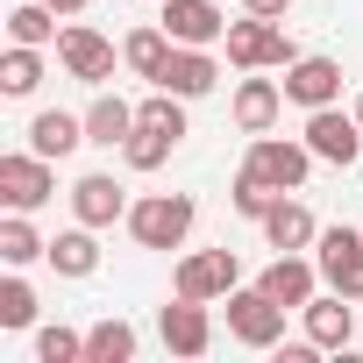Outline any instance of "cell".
Here are the masks:
<instances>
[{
    "label": "cell",
    "mask_w": 363,
    "mask_h": 363,
    "mask_svg": "<svg viewBox=\"0 0 363 363\" xmlns=\"http://www.w3.org/2000/svg\"><path fill=\"white\" fill-rule=\"evenodd\" d=\"M306 150H313L320 164L349 171V164L363 157V121L342 114V107H313V114H306Z\"/></svg>",
    "instance_id": "cell-9"
},
{
    "label": "cell",
    "mask_w": 363,
    "mask_h": 363,
    "mask_svg": "<svg viewBox=\"0 0 363 363\" xmlns=\"http://www.w3.org/2000/svg\"><path fill=\"white\" fill-rule=\"evenodd\" d=\"M221 50H228V65H235V72H285L292 57H306V50L292 43V29H285V22H264V15L228 22Z\"/></svg>",
    "instance_id": "cell-1"
},
{
    "label": "cell",
    "mask_w": 363,
    "mask_h": 363,
    "mask_svg": "<svg viewBox=\"0 0 363 363\" xmlns=\"http://www.w3.org/2000/svg\"><path fill=\"white\" fill-rule=\"evenodd\" d=\"M79 143H86V114H65V107H43V114L29 121V150H36V157H50V164H57V157H72Z\"/></svg>",
    "instance_id": "cell-20"
},
{
    "label": "cell",
    "mask_w": 363,
    "mask_h": 363,
    "mask_svg": "<svg viewBox=\"0 0 363 363\" xmlns=\"http://www.w3.org/2000/svg\"><path fill=\"white\" fill-rule=\"evenodd\" d=\"M257 285H264L285 313H299V306L320 292V264H313V257H299V250H278V257L264 264V278H257Z\"/></svg>",
    "instance_id": "cell-13"
},
{
    "label": "cell",
    "mask_w": 363,
    "mask_h": 363,
    "mask_svg": "<svg viewBox=\"0 0 363 363\" xmlns=\"http://www.w3.org/2000/svg\"><path fill=\"white\" fill-rule=\"evenodd\" d=\"M157 22L171 29V43H200V50H214V43L228 36V15L214 8V0H164Z\"/></svg>",
    "instance_id": "cell-16"
},
{
    "label": "cell",
    "mask_w": 363,
    "mask_h": 363,
    "mask_svg": "<svg viewBox=\"0 0 363 363\" xmlns=\"http://www.w3.org/2000/svg\"><path fill=\"white\" fill-rule=\"evenodd\" d=\"M128 135H135V107H128L121 93H107V86H100V93H93V107H86V143H93V150H121Z\"/></svg>",
    "instance_id": "cell-19"
},
{
    "label": "cell",
    "mask_w": 363,
    "mask_h": 363,
    "mask_svg": "<svg viewBox=\"0 0 363 363\" xmlns=\"http://www.w3.org/2000/svg\"><path fill=\"white\" fill-rule=\"evenodd\" d=\"M285 100L306 107V114H313V107H335V100H342V65H335V57H292V65H285Z\"/></svg>",
    "instance_id": "cell-15"
},
{
    "label": "cell",
    "mask_w": 363,
    "mask_h": 363,
    "mask_svg": "<svg viewBox=\"0 0 363 363\" xmlns=\"http://www.w3.org/2000/svg\"><path fill=\"white\" fill-rule=\"evenodd\" d=\"M313 264H320V285H328V292L363 299V235H356V228H320Z\"/></svg>",
    "instance_id": "cell-7"
},
{
    "label": "cell",
    "mask_w": 363,
    "mask_h": 363,
    "mask_svg": "<svg viewBox=\"0 0 363 363\" xmlns=\"http://www.w3.org/2000/svg\"><path fill=\"white\" fill-rule=\"evenodd\" d=\"M157 335H164V349H171V356H207V349H214L207 299H186V292H178V299L157 313Z\"/></svg>",
    "instance_id": "cell-10"
},
{
    "label": "cell",
    "mask_w": 363,
    "mask_h": 363,
    "mask_svg": "<svg viewBox=\"0 0 363 363\" xmlns=\"http://www.w3.org/2000/svg\"><path fill=\"white\" fill-rule=\"evenodd\" d=\"M128 193H121V178L114 171H86L79 186H72V214L86 221V228H114V221H128Z\"/></svg>",
    "instance_id": "cell-14"
},
{
    "label": "cell",
    "mask_w": 363,
    "mask_h": 363,
    "mask_svg": "<svg viewBox=\"0 0 363 363\" xmlns=\"http://www.w3.org/2000/svg\"><path fill=\"white\" fill-rule=\"evenodd\" d=\"M50 8H57V15L72 22V15H86V0H50Z\"/></svg>",
    "instance_id": "cell-32"
},
{
    "label": "cell",
    "mask_w": 363,
    "mask_h": 363,
    "mask_svg": "<svg viewBox=\"0 0 363 363\" xmlns=\"http://www.w3.org/2000/svg\"><path fill=\"white\" fill-rule=\"evenodd\" d=\"M157 86H164V93H178V100H207V93L221 86V57H214V50H200V43H178V50L164 57Z\"/></svg>",
    "instance_id": "cell-11"
},
{
    "label": "cell",
    "mask_w": 363,
    "mask_h": 363,
    "mask_svg": "<svg viewBox=\"0 0 363 363\" xmlns=\"http://www.w3.org/2000/svg\"><path fill=\"white\" fill-rule=\"evenodd\" d=\"M171 150H178V135H164V128H143V121H135V135L121 143V164H128V171H164V164H171Z\"/></svg>",
    "instance_id": "cell-27"
},
{
    "label": "cell",
    "mask_w": 363,
    "mask_h": 363,
    "mask_svg": "<svg viewBox=\"0 0 363 363\" xmlns=\"http://www.w3.org/2000/svg\"><path fill=\"white\" fill-rule=\"evenodd\" d=\"M299 320H306V342H320V349H349V335H356V299H342V292H313L306 306H299Z\"/></svg>",
    "instance_id": "cell-17"
},
{
    "label": "cell",
    "mask_w": 363,
    "mask_h": 363,
    "mask_svg": "<svg viewBox=\"0 0 363 363\" xmlns=\"http://www.w3.org/2000/svg\"><path fill=\"white\" fill-rule=\"evenodd\" d=\"M36 86H43V50L8 43V57H0V93H8V100H29Z\"/></svg>",
    "instance_id": "cell-25"
},
{
    "label": "cell",
    "mask_w": 363,
    "mask_h": 363,
    "mask_svg": "<svg viewBox=\"0 0 363 363\" xmlns=\"http://www.w3.org/2000/svg\"><path fill=\"white\" fill-rule=\"evenodd\" d=\"M292 0H242V15H264V22H285Z\"/></svg>",
    "instance_id": "cell-31"
},
{
    "label": "cell",
    "mask_w": 363,
    "mask_h": 363,
    "mask_svg": "<svg viewBox=\"0 0 363 363\" xmlns=\"http://www.w3.org/2000/svg\"><path fill=\"white\" fill-rule=\"evenodd\" d=\"M36 320V292H29V278H0V328H29Z\"/></svg>",
    "instance_id": "cell-29"
},
{
    "label": "cell",
    "mask_w": 363,
    "mask_h": 363,
    "mask_svg": "<svg viewBox=\"0 0 363 363\" xmlns=\"http://www.w3.org/2000/svg\"><path fill=\"white\" fill-rule=\"evenodd\" d=\"M114 43L100 36V29H86V22H65V36H57V65L79 79V86H107L114 79Z\"/></svg>",
    "instance_id": "cell-8"
},
{
    "label": "cell",
    "mask_w": 363,
    "mask_h": 363,
    "mask_svg": "<svg viewBox=\"0 0 363 363\" xmlns=\"http://www.w3.org/2000/svg\"><path fill=\"white\" fill-rule=\"evenodd\" d=\"M257 178H264V186H278V193H299L306 186V171L320 164L313 150H306V135L292 143V135H250V157H242Z\"/></svg>",
    "instance_id": "cell-5"
},
{
    "label": "cell",
    "mask_w": 363,
    "mask_h": 363,
    "mask_svg": "<svg viewBox=\"0 0 363 363\" xmlns=\"http://www.w3.org/2000/svg\"><path fill=\"white\" fill-rule=\"evenodd\" d=\"M36 257H50V242L29 228V214H8V221H0V264L22 271V264H36Z\"/></svg>",
    "instance_id": "cell-26"
},
{
    "label": "cell",
    "mask_w": 363,
    "mask_h": 363,
    "mask_svg": "<svg viewBox=\"0 0 363 363\" xmlns=\"http://www.w3.org/2000/svg\"><path fill=\"white\" fill-rule=\"evenodd\" d=\"M257 228H264V242H271V250H313V242H320V221H313V214H306V200H292V193H278V200H271V214H264Z\"/></svg>",
    "instance_id": "cell-18"
},
{
    "label": "cell",
    "mask_w": 363,
    "mask_h": 363,
    "mask_svg": "<svg viewBox=\"0 0 363 363\" xmlns=\"http://www.w3.org/2000/svg\"><path fill=\"white\" fill-rule=\"evenodd\" d=\"M171 50H178V43H171V29H164V22H143V29H128V36H121V65H128L135 79H150V86H157V72H164V57H171Z\"/></svg>",
    "instance_id": "cell-21"
},
{
    "label": "cell",
    "mask_w": 363,
    "mask_h": 363,
    "mask_svg": "<svg viewBox=\"0 0 363 363\" xmlns=\"http://www.w3.org/2000/svg\"><path fill=\"white\" fill-rule=\"evenodd\" d=\"M36 363H86V335L79 328H43L36 335Z\"/></svg>",
    "instance_id": "cell-30"
},
{
    "label": "cell",
    "mask_w": 363,
    "mask_h": 363,
    "mask_svg": "<svg viewBox=\"0 0 363 363\" xmlns=\"http://www.w3.org/2000/svg\"><path fill=\"white\" fill-rule=\"evenodd\" d=\"M242 285V257L235 250H193V257H178V278H171V292H186V299H228Z\"/></svg>",
    "instance_id": "cell-6"
},
{
    "label": "cell",
    "mask_w": 363,
    "mask_h": 363,
    "mask_svg": "<svg viewBox=\"0 0 363 363\" xmlns=\"http://www.w3.org/2000/svg\"><path fill=\"white\" fill-rule=\"evenodd\" d=\"M271 200H278V186H264V178L242 164V171H235V186H228V207H235L242 221H264V214H271Z\"/></svg>",
    "instance_id": "cell-28"
},
{
    "label": "cell",
    "mask_w": 363,
    "mask_h": 363,
    "mask_svg": "<svg viewBox=\"0 0 363 363\" xmlns=\"http://www.w3.org/2000/svg\"><path fill=\"white\" fill-rule=\"evenodd\" d=\"M193 221H200L193 193H143V200L128 207V235H135L143 250H186Z\"/></svg>",
    "instance_id": "cell-2"
},
{
    "label": "cell",
    "mask_w": 363,
    "mask_h": 363,
    "mask_svg": "<svg viewBox=\"0 0 363 363\" xmlns=\"http://www.w3.org/2000/svg\"><path fill=\"white\" fill-rule=\"evenodd\" d=\"M93 235H100V228H86V221H79V228H65V235L50 242V257H43V264H50L57 278H93V271H100V242H93Z\"/></svg>",
    "instance_id": "cell-22"
},
{
    "label": "cell",
    "mask_w": 363,
    "mask_h": 363,
    "mask_svg": "<svg viewBox=\"0 0 363 363\" xmlns=\"http://www.w3.org/2000/svg\"><path fill=\"white\" fill-rule=\"evenodd\" d=\"M86 363H135V328H128L121 313L93 320V328H86Z\"/></svg>",
    "instance_id": "cell-24"
},
{
    "label": "cell",
    "mask_w": 363,
    "mask_h": 363,
    "mask_svg": "<svg viewBox=\"0 0 363 363\" xmlns=\"http://www.w3.org/2000/svg\"><path fill=\"white\" fill-rule=\"evenodd\" d=\"M349 114H356V121H363V93H356V107H349Z\"/></svg>",
    "instance_id": "cell-33"
},
{
    "label": "cell",
    "mask_w": 363,
    "mask_h": 363,
    "mask_svg": "<svg viewBox=\"0 0 363 363\" xmlns=\"http://www.w3.org/2000/svg\"><path fill=\"white\" fill-rule=\"evenodd\" d=\"M235 128L242 135H271L278 128V114H285V79H264V72H242V86H235Z\"/></svg>",
    "instance_id": "cell-12"
},
{
    "label": "cell",
    "mask_w": 363,
    "mask_h": 363,
    "mask_svg": "<svg viewBox=\"0 0 363 363\" xmlns=\"http://www.w3.org/2000/svg\"><path fill=\"white\" fill-rule=\"evenodd\" d=\"M65 15L50 8V0H22V8H8V43H29V50H50L65 29H57Z\"/></svg>",
    "instance_id": "cell-23"
},
{
    "label": "cell",
    "mask_w": 363,
    "mask_h": 363,
    "mask_svg": "<svg viewBox=\"0 0 363 363\" xmlns=\"http://www.w3.org/2000/svg\"><path fill=\"white\" fill-rule=\"evenodd\" d=\"M228 335L242 349H278L285 342V306L264 292V285H235L228 292Z\"/></svg>",
    "instance_id": "cell-4"
},
{
    "label": "cell",
    "mask_w": 363,
    "mask_h": 363,
    "mask_svg": "<svg viewBox=\"0 0 363 363\" xmlns=\"http://www.w3.org/2000/svg\"><path fill=\"white\" fill-rule=\"evenodd\" d=\"M0 200H8V214H36V207H50V200H57V171H50V157H36V150H8V157H0Z\"/></svg>",
    "instance_id": "cell-3"
}]
</instances>
